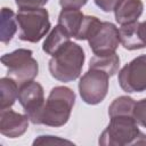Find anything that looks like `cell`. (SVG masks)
I'll use <instances>...</instances> for the list:
<instances>
[{
	"mask_svg": "<svg viewBox=\"0 0 146 146\" xmlns=\"http://www.w3.org/2000/svg\"><path fill=\"white\" fill-rule=\"evenodd\" d=\"M84 59L86 55L82 47L70 41L49 60L50 75L60 82H72L80 76Z\"/></svg>",
	"mask_w": 146,
	"mask_h": 146,
	"instance_id": "cell-3",
	"label": "cell"
},
{
	"mask_svg": "<svg viewBox=\"0 0 146 146\" xmlns=\"http://www.w3.org/2000/svg\"><path fill=\"white\" fill-rule=\"evenodd\" d=\"M144 10L141 0H121L114 9L115 21L120 25L138 21Z\"/></svg>",
	"mask_w": 146,
	"mask_h": 146,
	"instance_id": "cell-12",
	"label": "cell"
},
{
	"mask_svg": "<svg viewBox=\"0 0 146 146\" xmlns=\"http://www.w3.org/2000/svg\"><path fill=\"white\" fill-rule=\"evenodd\" d=\"M121 89L128 94L146 90V55H140L125 64L117 76Z\"/></svg>",
	"mask_w": 146,
	"mask_h": 146,
	"instance_id": "cell-7",
	"label": "cell"
},
{
	"mask_svg": "<svg viewBox=\"0 0 146 146\" xmlns=\"http://www.w3.org/2000/svg\"><path fill=\"white\" fill-rule=\"evenodd\" d=\"M84 15L80 9L63 8L58 16V25H60L71 38H76L83 23Z\"/></svg>",
	"mask_w": 146,
	"mask_h": 146,
	"instance_id": "cell-13",
	"label": "cell"
},
{
	"mask_svg": "<svg viewBox=\"0 0 146 146\" xmlns=\"http://www.w3.org/2000/svg\"><path fill=\"white\" fill-rule=\"evenodd\" d=\"M49 0H15L18 9H34L43 7Z\"/></svg>",
	"mask_w": 146,
	"mask_h": 146,
	"instance_id": "cell-22",
	"label": "cell"
},
{
	"mask_svg": "<svg viewBox=\"0 0 146 146\" xmlns=\"http://www.w3.org/2000/svg\"><path fill=\"white\" fill-rule=\"evenodd\" d=\"M88 42L94 55L103 56L113 54L121 43L119 29L111 22H102Z\"/></svg>",
	"mask_w": 146,
	"mask_h": 146,
	"instance_id": "cell-8",
	"label": "cell"
},
{
	"mask_svg": "<svg viewBox=\"0 0 146 146\" xmlns=\"http://www.w3.org/2000/svg\"><path fill=\"white\" fill-rule=\"evenodd\" d=\"M18 102L30 121L33 124H36L40 112L46 103L42 86L34 80L22 84L18 90Z\"/></svg>",
	"mask_w": 146,
	"mask_h": 146,
	"instance_id": "cell-9",
	"label": "cell"
},
{
	"mask_svg": "<svg viewBox=\"0 0 146 146\" xmlns=\"http://www.w3.org/2000/svg\"><path fill=\"white\" fill-rule=\"evenodd\" d=\"M133 117L139 125L146 128V98L136 102L133 108Z\"/></svg>",
	"mask_w": 146,
	"mask_h": 146,
	"instance_id": "cell-21",
	"label": "cell"
},
{
	"mask_svg": "<svg viewBox=\"0 0 146 146\" xmlns=\"http://www.w3.org/2000/svg\"><path fill=\"white\" fill-rule=\"evenodd\" d=\"M100 21L96 17V16H89V15H84L83 18V23H82V27L78 34V36L75 38L76 40H89V38L95 33V31L98 29V26L100 25Z\"/></svg>",
	"mask_w": 146,
	"mask_h": 146,
	"instance_id": "cell-19",
	"label": "cell"
},
{
	"mask_svg": "<svg viewBox=\"0 0 146 146\" xmlns=\"http://www.w3.org/2000/svg\"><path fill=\"white\" fill-rule=\"evenodd\" d=\"M64 144H67V145H73V141L71 140H67V139H63L60 137H57V136H39L38 138L34 139L33 141V145H51V146H56V145H64Z\"/></svg>",
	"mask_w": 146,
	"mask_h": 146,
	"instance_id": "cell-20",
	"label": "cell"
},
{
	"mask_svg": "<svg viewBox=\"0 0 146 146\" xmlns=\"http://www.w3.org/2000/svg\"><path fill=\"white\" fill-rule=\"evenodd\" d=\"M19 86L9 76L0 79V110L10 108L18 99Z\"/></svg>",
	"mask_w": 146,
	"mask_h": 146,
	"instance_id": "cell-16",
	"label": "cell"
},
{
	"mask_svg": "<svg viewBox=\"0 0 146 146\" xmlns=\"http://www.w3.org/2000/svg\"><path fill=\"white\" fill-rule=\"evenodd\" d=\"M29 116L10 108L0 110V132L11 139L23 136L29 128Z\"/></svg>",
	"mask_w": 146,
	"mask_h": 146,
	"instance_id": "cell-10",
	"label": "cell"
},
{
	"mask_svg": "<svg viewBox=\"0 0 146 146\" xmlns=\"http://www.w3.org/2000/svg\"><path fill=\"white\" fill-rule=\"evenodd\" d=\"M19 34L18 38L26 42H39L50 30L49 13L43 7L34 9H19L16 14Z\"/></svg>",
	"mask_w": 146,
	"mask_h": 146,
	"instance_id": "cell-4",
	"label": "cell"
},
{
	"mask_svg": "<svg viewBox=\"0 0 146 146\" xmlns=\"http://www.w3.org/2000/svg\"><path fill=\"white\" fill-rule=\"evenodd\" d=\"M121 0H95V5L102 9L104 13L114 11L115 7L119 5Z\"/></svg>",
	"mask_w": 146,
	"mask_h": 146,
	"instance_id": "cell-23",
	"label": "cell"
},
{
	"mask_svg": "<svg viewBox=\"0 0 146 146\" xmlns=\"http://www.w3.org/2000/svg\"><path fill=\"white\" fill-rule=\"evenodd\" d=\"M136 102L129 96H120L115 98L108 106V115L113 116H133Z\"/></svg>",
	"mask_w": 146,
	"mask_h": 146,
	"instance_id": "cell-18",
	"label": "cell"
},
{
	"mask_svg": "<svg viewBox=\"0 0 146 146\" xmlns=\"http://www.w3.org/2000/svg\"><path fill=\"white\" fill-rule=\"evenodd\" d=\"M119 67H120V57L116 52L110 55H103V56L95 55L94 57H91L89 62V68L100 70L107 73L110 76H113L115 73H117Z\"/></svg>",
	"mask_w": 146,
	"mask_h": 146,
	"instance_id": "cell-17",
	"label": "cell"
},
{
	"mask_svg": "<svg viewBox=\"0 0 146 146\" xmlns=\"http://www.w3.org/2000/svg\"><path fill=\"white\" fill-rule=\"evenodd\" d=\"M88 0H59V5L62 8H75L80 9L82 8Z\"/></svg>",
	"mask_w": 146,
	"mask_h": 146,
	"instance_id": "cell-24",
	"label": "cell"
},
{
	"mask_svg": "<svg viewBox=\"0 0 146 146\" xmlns=\"http://www.w3.org/2000/svg\"><path fill=\"white\" fill-rule=\"evenodd\" d=\"M17 18L16 14L7 7L1 9L0 15V41L3 44H8L14 38L17 31Z\"/></svg>",
	"mask_w": 146,
	"mask_h": 146,
	"instance_id": "cell-15",
	"label": "cell"
},
{
	"mask_svg": "<svg viewBox=\"0 0 146 146\" xmlns=\"http://www.w3.org/2000/svg\"><path fill=\"white\" fill-rule=\"evenodd\" d=\"M75 104L74 91L65 86H57L50 94L40 112L36 124L59 128L67 123Z\"/></svg>",
	"mask_w": 146,
	"mask_h": 146,
	"instance_id": "cell-1",
	"label": "cell"
},
{
	"mask_svg": "<svg viewBox=\"0 0 146 146\" xmlns=\"http://www.w3.org/2000/svg\"><path fill=\"white\" fill-rule=\"evenodd\" d=\"M70 39H71V36L67 34V32L60 25L57 24L50 31V33L48 34V36L43 41L42 50L46 54H48V55H50L52 57L57 52H59L71 41Z\"/></svg>",
	"mask_w": 146,
	"mask_h": 146,
	"instance_id": "cell-14",
	"label": "cell"
},
{
	"mask_svg": "<svg viewBox=\"0 0 146 146\" xmlns=\"http://www.w3.org/2000/svg\"><path fill=\"white\" fill-rule=\"evenodd\" d=\"M145 25H146V21H145Z\"/></svg>",
	"mask_w": 146,
	"mask_h": 146,
	"instance_id": "cell-25",
	"label": "cell"
},
{
	"mask_svg": "<svg viewBox=\"0 0 146 146\" xmlns=\"http://www.w3.org/2000/svg\"><path fill=\"white\" fill-rule=\"evenodd\" d=\"M32 50L19 48L1 57V63L7 67V76L21 87L33 81L39 73V64L32 56Z\"/></svg>",
	"mask_w": 146,
	"mask_h": 146,
	"instance_id": "cell-5",
	"label": "cell"
},
{
	"mask_svg": "<svg viewBox=\"0 0 146 146\" xmlns=\"http://www.w3.org/2000/svg\"><path fill=\"white\" fill-rule=\"evenodd\" d=\"M120 41L124 49L137 50L146 48V25L145 22H132L121 25L119 29Z\"/></svg>",
	"mask_w": 146,
	"mask_h": 146,
	"instance_id": "cell-11",
	"label": "cell"
},
{
	"mask_svg": "<svg viewBox=\"0 0 146 146\" xmlns=\"http://www.w3.org/2000/svg\"><path fill=\"white\" fill-rule=\"evenodd\" d=\"M98 143L103 146L146 145V135L139 130L133 116H113Z\"/></svg>",
	"mask_w": 146,
	"mask_h": 146,
	"instance_id": "cell-2",
	"label": "cell"
},
{
	"mask_svg": "<svg viewBox=\"0 0 146 146\" xmlns=\"http://www.w3.org/2000/svg\"><path fill=\"white\" fill-rule=\"evenodd\" d=\"M110 75L100 70L89 68L79 81L81 99L89 105H97L104 100L108 91Z\"/></svg>",
	"mask_w": 146,
	"mask_h": 146,
	"instance_id": "cell-6",
	"label": "cell"
}]
</instances>
